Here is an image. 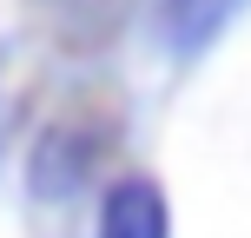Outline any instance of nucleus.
<instances>
[{
  "mask_svg": "<svg viewBox=\"0 0 251 238\" xmlns=\"http://www.w3.org/2000/svg\"><path fill=\"white\" fill-rule=\"evenodd\" d=\"M113 139H119L113 113H100L93 100H73L66 113H53L47 126H40L33 159H26V192H33V199H47V205L79 199V192L100 179Z\"/></svg>",
  "mask_w": 251,
  "mask_h": 238,
  "instance_id": "1",
  "label": "nucleus"
},
{
  "mask_svg": "<svg viewBox=\"0 0 251 238\" xmlns=\"http://www.w3.org/2000/svg\"><path fill=\"white\" fill-rule=\"evenodd\" d=\"M139 7L146 0H20L33 40L60 53H106Z\"/></svg>",
  "mask_w": 251,
  "mask_h": 238,
  "instance_id": "2",
  "label": "nucleus"
},
{
  "mask_svg": "<svg viewBox=\"0 0 251 238\" xmlns=\"http://www.w3.org/2000/svg\"><path fill=\"white\" fill-rule=\"evenodd\" d=\"M245 7L251 0H152V40L165 60H199L225 40V26Z\"/></svg>",
  "mask_w": 251,
  "mask_h": 238,
  "instance_id": "3",
  "label": "nucleus"
},
{
  "mask_svg": "<svg viewBox=\"0 0 251 238\" xmlns=\"http://www.w3.org/2000/svg\"><path fill=\"white\" fill-rule=\"evenodd\" d=\"M93 238H172V205L165 185L146 172H119L100 192V232Z\"/></svg>",
  "mask_w": 251,
  "mask_h": 238,
  "instance_id": "4",
  "label": "nucleus"
},
{
  "mask_svg": "<svg viewBox=\"0 0 251 238\" xmlns=\"http://www.w3.org/2000/svg\"><path fill=\"white\" fill-rule=\"evenodd\" d=\"M26 93H33V60L20 53V40H0V152H7L13 132H20Z\"/></svg>",
  "mask_w": 251,
  "mask_h": 238,
  "instance_id": "5",
  "label": "nucleus"
}]
</instances>
